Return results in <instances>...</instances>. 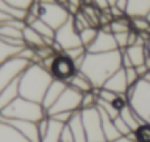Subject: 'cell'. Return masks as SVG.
<instances>
[{
    "mask_svg": "<svg viewBox=\"0 0 150 142\" xmlns=\"http://www.w3.org/2000/svg\"><path fill=\"white\" fill-rule=\"evenodd\" d=\"M122 67V51L110 53H87L81 64L83 72L93 84L96 90L103 88L106 81Z\"/></svg>",
    "mask_w": 150,
    "mask_h": 142,
    "instance_id": "1",
    "label": "cell"
},
{
    "mask_svg": "<svg viewBox=\"0 0 150 142\" xmlns=\"http://www.w3.org/2000/svg\"><path fill=\"white\" fill-rule=\"evenodd\" d=\"M52 81L50 72L41 63H31L19 78V97L41 104Z\"/></svg>",
    "mask_w": 150,
    "mask_h": 142,
    "instance_id": "2",
    "label": "cell"
},
{
    "mask_svg": "<svg viewBox=\"0 0 150 142\" xmlns=\"http://www.w3.org/2000/svg\"><path fill=\"white\" fill-rule=\"evenodd\" d=\"M46 116L47 113L40 103H34L22 97H18L12 104H9L6 108L0 111V119H6V120L18 119V120L35 122V123H38Z\"/></svg>",
    "mask_w": 150,
    "mask_h": 142,
    "instance_id": "3",
    "label": "cell"
},
{
    "mask_svg": "<svg viewBox=\"0 0 150 142\" xmlns=\"http://www.w3.org/2000/svg\"><path fill=\"white\" fill-rule=\"evenodd\" d=\"M127 97L134 111L143 119L144 123L150 125V81L140 79L128 90Z\"/></svg>",
    "mask_w": 150,
    "mask_h": 142,
    "instance_id": "4",
    "label": "cell"
},
{
    "mask_svg": "<svg viewBox=\"0 0 150 142\" xmlns=\"http://www.w3.org/2000/svg\"><path fill=\"white\" fill-rule=\"evenodd\" d=\"M81 38H80V32L74 25V18L71 16L68 19V22H65L59 29H56L54 34V44L52 45L54 48V51L59 54L65 50L69 48H75V47H81ZM84 47V45H83Z\"/></svg>",
    "mask_w": 150,
    "mask_h": 142,
    "instance_id": "5",
    "label": "cell"
},
{
    "mask_svg": "<svg viewBox=\"0 0 150 142\" xmlns=\"http://www.w3.org/2000/svg\"><path fill=\"white\" fill-rule=\"evenodd\" d=\"M30 64L31 62L21 57L19 54L8 59L5 63L0 64V92L6 87H9L13 81L21 78V75L25 72Z\"/></svg>",
    "mask_w": 150,
    "mask_h": 142,
    "instance_id": "6",
    "label": "cell"
},
{
    "mask_svg": "<svg viewBox=\"0 0 150 142\" xmlns=\"http://www.w3.org/2000/svg\"><path fill=\"white\" fill-rule=\"evenodd\" d=\"M72 15L69 13L68 8L62 3H46V5H40V13L38 18L43 19L46 24H49L54 31L59 29L65 22H68V19Z\"/></svg>",
    "mask_w": 150,
    "mask_h": 142,
    "instance_id": "7",
    "label": "cell"
},
{
    "mask_svg": "<svg viewBox=\"0 0 150 142\" xmlns=\"http://www.w3.org/2000/svg\"><path fill=\"white\" fill-rule=\"evenodd\" d=\"M81 111V119L83 125L87 133V141L88 142H106L105 135H103V127H102V117L100 111L97 107L94 108H86L80 110Z\"/></svg>",
    "mask_w": 150,
    "mask_h": 142,
    "instance_id": "8",
    "label": "cell"
},
{
    "mask_svg": "<svg viewBox=\"0 0 150 142\" xmlns=\"http://www.w3.org/2000/svg\"><path fill=\"white\" fill-rule=\"evenodd\" d=\"M81 101H83V94L68 85L66 90L59 97V100L47 111V116H52V114H56V113H63V111H71V113L80 111L81 110Z\"/></svg>",
    "mask_w": 150,
    "mask_h": 142,
    "instance_id": "9",
    "label": "cell"
},
{
    "mask_svg": "<svg viewBox=\"0 0 150 142\" xmlns=\"http://www.w3.org/2000/svg\"><path fill=\"white\" fill-rule=\"evenodd\" d=\"M49 72H50L53 79L69 84V81L75 76V73L78 72V69H77V66H75L74 60H71L63 53H59V54H56V57L53 60V64H52Z\"/></svg>",
    "mask_w": 150,
    "mask_h": 142,
    "instance_id": "10",
    "label": "cell"
},
{
    "mask_svg": "<svg viewBox=\"0 0 150 142\" xmlns=\"http://www.w3.org/2000/svg\"><path fill=\"white\" fill-rule=\"evenodd\" d=\"M27 27L25 21L19 19H8L6 22L0 24V38L9 45L13 47H25L24 38H22V31Z\"/></svg>",
    "mask_w": 150,
    "mask_h": 142,
    "instance_id": "11",
    "label": "cell"
},
{
    "mask_svg": "<svg viewBox=\"0 0 150 142\" xmlns=\"http://www.w3.org/2000/svg\"><path fill=\"white\" fill-rule=\"evenodd\" d=\"M0 120H3L8 125H11L15 130H18L30 142H41V136H40V130H38V123L30 122V120H18V119H9V120L0 119Z\"/></svg>",
    "mask_w": 150,
    "mask_h": 142,
    "instance_id": "12",
    "label": "cell"
},
{
    "mask_svg": "<svg viewBox=\"0 0 150 142\" xmlns=\"http://www.w3.org/2000/svg\"><path fill=\"white\" fill-rule=\"evenodd\" d=\"M116 50H118V45L115 41V35L110 31L99 28V34L96 40L93 41V44L87 48V53H110Z\"/></svg>",
    "mask_w": 150,
    "mask_h": 142,
    "instance_id": "13",
    "label": "cell"
},
{
    "mask_svg": "<svg viewBox=\"0 0 150 142\" xmlns=\"http://www.w3.org/2000/svg\"><path fill=\"white\" fill-rule=\"evenodd\" d=\"M66 87H68V84H65V82H62V81H56V79H53L52 81V84L49 85V88H47V91H46V94H44V98H43V101H41V106H43V108L46 110V113L53 107V104L59 100V97L62 95V92L66 90Z\"/></svg>",
    "mask_w": 150,
    "mask_h": 142,
    "instance_id": "14",
    "label": "cell"
},
{
    "mask_svg": "<svg viewBox=\"0 0 150 142\" xmlns=\"http://www.w3.org/2000/svg\"><path fill=\"white\" fill-rule=\"evenodd\" d=\"M103 88L119 94V95H127L128 92V82H127V76H125V69L121 67L118 72H115L103 85Z\"/></svg>",
    "mask_w": 150,
    "mask_h": 142,
    "instance_id": "15",
    "label": "cell"
},
{
    "mask_svg": "<svg viewBox=\"0 0 150 142\" xmlns=\"http://www.w3.org/2000/svg\"><path fill=\"white\" fill-rule=\"evenodd\" d=\"M27 25H30L33 29H35V31L46 40V43H47L49 45H53V44H54V34H56V31H54L49 24H46L43 19L35 18V19L30 21Z\"/></svg>",
    "mask_w": 150,
    "mask_h": 142,
    "instance_id": "16",
    "label": "cell"
},
{
    "mask_svg": "<svg viewBox=\"0 0 150 142\" xmlns=\"http://www.w3.org/2000/svg\"><path fill=\"white\" fill-rule=\"evenodd\" d=\"M22 38H24V44H25L27 47L34 48V50H38V48H41V47L49 45V44L46 43V40H44L35 29H33L30 25H27V27L24 28V31H22Z\"/></svg>",
    "mask_w": 150,
    "mask_h": 142,
    "instance_id": "17",
    "label": "cell"
},
{
    "mask_svg": "<svg viewBox=\"0 0 150 142\" xmlns=\"http://www.w3.org/2000/svg\"><path fill=\"white\" fill-rule=\"evenodd\" d=\"M68 126L72 130L75 142H88L87 141V133H86V129H84V125H83V119H81V111L74 113V116L68 122Z\"/></svg>",
    "mask_w": 150,
    "mask_h": 142,
    "instance_id": "18",
    "label": "cell"
},
{
    "mask_svg": "<svg viewBox=\"0 0 150 142\" xmlns=\"http://www.w3.org/2000/svg\"><path fill=\"white\" fill-rule=\"evenodd\" d=\"M150 10V0H128L127 16L128 18H144Z\"/></svg>",
    "mask_w": 150,
    "mask_h": 142,
    "instance_id": "19",
    "label": "cell"
},
{
    "mask_svg": "<svg viewBox=\"0 0 150 142\" xmlns=\"http://www.w3.org/2000/svg\"><path fill=\"white\" fill-rule=\"evenodd\" d=\"M97 108H99L100 117H102V127H103L105 139H106V142H112V141H115L116 138H119L121 135H119V132H118V129H116V126H115V123H113V119H112L108 113H105L100 107H97Z\"/></svg>",
    "mask_w": 150,
    "mask_h": 142,
    "instance_id": "20",
    "label": "cell"
},
{
    "mask_svg": "<svg viewBox=\"0 0 150 142\" xmlns=\"http://www.w3.org/2000/svg\"><path fill=\"white\" fill-rule=\"evenodd\" d=\"M18 97H19V78L0 92V111L6 108L9 104H12Z\"/></svg>",
    "mask_w": 150,
    "mask_h": 142,
    "instance_id": "21",
    "label": "cell"
},
{
    "mask_svg": "<svg viewBox=\"0 0 150 142\" xmlns=\"http://www.w3.org/2000/svg\"><path fill=\"white\" fill-rule=\"evenodd\" d=\"M122 51H125V54L128 56V59L131 60L134 67L141 66V64L146 63V59H147V48H146V45L134 44V45H129L127 50H122Z\"/></svg>",
    "mask_w": 150,
    "mask_h": 142,
    "instance_id": "22",
    "label": "cell"
},
{
    "mask_svg": "<svg viewBox=\"0 0 150 142\" xmlns=\"http://www.w3.org/2000/svg\"><path fill=\"white\" fill-rule=\"evenodd\" d=\"M119 117L128 125V127L132 130V132H135L141 125H144V122H143V119L134 111V108L129 106V103L119 111Z\"/></svg>",
    "mask_w": 150,
    "mask_h": 142,
    "instance_id": "23",
    "label": "cell"
},
{
    "mask_svg": "<svg viewBox=\"0 0 150 142\" xmlns=\"http://www.w3.org/2000/svg\"><path fill=\"white\" fill-rule=\"evenodd\" d=\"M0 142H30L11 125L0 120Z\"/></svg>",
    "mask_w": 150,
    "mask_h": 142,
    "instance_id": "24",
    "label": "cell"
},
{
    "mask_svg": "<svg viewBox=\"0 0 150 142\" xmlns=\"http://www.w3.org/2000/svg\"><path fill=\"white\" fill-rule=\"evenodd\" d=\"M69 87H72L74 90H77V91H80L81 94H86V92H91V91H94L96 88L93 87V84H91V81L83 73V72H78L75 73V76L69 81V84H68Z\"/></svg>",
    "mask_w": 150,
    "mask_h": 142,
    "instance_id": "25",
    "label": "cell"
},
{
    "mask_svg": "<svg viewBox=\"0 0 150 142\" xmlns=\"http://www.w3.org/2000/svg\"><path fill=\"white\" fill-rule=\"evenodd\" d=\"M49 119H50V117H49ZM63 126H65V125H62V123H59V122L50 119L49 130H47V133L41 138V142H60V133H62Z\"/></svg>",
    "mask_w": 150,
    "mask_h": 142,
    "instance_id": "26",
    "label": "cell"
},
{
    "mask_svg": "<svg viewBox=\"0 0 150 142\" xmlns=\"http://www.w3.org/2000/svg\"><path fill=\"white\" fill-rule=\"evenodd\" d=\"M109 28H110V32H112V34L129 32V31H131V19H129L128 16L113 19V21L109 24Z\"/></svg>",
    "mask_w": 150,
    "mask_h": 142,
    "instance_id": "27",
    "label": "cell"
},
{
    "mask_svg": "<svg viewBox=\"0 0 150 142\" xmlns=\"http://www.w3.org/2000/svg\"><path fill=\"white\" fill-rule=\"evenodd\" d=\"M24 47H13V45H9L8 43H5L2 38H0V64L5 63L8 59L16 56Z\"/></svg>",
    "mask_w": 150,
    "mask_h": 142,
    "instance_id": "28",
    "label": "cell"
},
{
    "mask_svg": "<svg viewBox=\"0 0 150 142\" xmlns=\"http://www.w3.org/2000/svg\"><path fill=\"white\" fill-rule=\"evenodd\" d=\"M97 34H99V28H96V27H88V28L83 29V31L80 32L81 44H83L86 48H88V47L93 44V41L96 40Z\"/></svg>",
    "mask_w": 150,
    "mask_h": 142,
    "instance_id": "29",
    "label": "cell"
},
{
    "mask_svg": "<svg viewBox=\"0 0 150 142\" xmlns=\"http://www.w3.org/2000/svg\"><path fill=\"white\" fill-rule=\"evenodd\" d=\"M97 103H99L97 90H94V91H91V92H86V94H83L81 110H86V108H94V107H97Z\"/></svg>",
    "mask_w": 150,
    "mask_h": 142,
    "instance_id": "30",
    "label": "cell"
},
{
    "mask_svg": "<svg viewBox=\"0 0 150 142\" xmlns=\"http://www.w3.org/2000/svg\"><path fill=\"white\" fill-rule=\"evenodd\" d=\"M137 142H150V125L144 123L135 130Z\"/></svg>",
    "mask_w": 150,
    "mask_h": 142,
    "instance_id": "31",
    "label": "cell"
},
{
    "mask_svg": "<svg viewBox=\"0 0 150 142\" xmlns=\"http://www.w3.org/2000/svg\"><path fill=\"white\" fill-rule=\"evenodd\" d=\"M132 31V29H131ZM129 31V32H131ZM129 32H119V34H113L115 35V41L118 45V50H127L129 47Z\"/></svg>",
    "mask_w": 150,
    "mask_h": 142,
    "instance_id": "32",
    "label": "cell"
},
{
    "mask_svg": "<svg viewBox=\"0 0 150 142\" xmlns=\"http://www.w3.org/2000/svg\"><path fill=\"white\" fill-rule=\"evenodd\" d=\"M65 56H68L71 60H78L80 57H84L86 54H87V48L86 47H75V48H69V50H65V51H62Z\"/></svg>",
    "mask_w": 150,
    "mask_h": 142,
    "instance_id": "33",
    "label": "cell"
},
{
    "mask_svg": "<svg viewBox=\"0 0 150 142\" xmlns=\"http://www.w3.org/2000/svg\"><path fill=\"white\" fill-rule=\"evenodd\" d=\"M6 3H9L11 6L16 8V9H22V10H30V8L35 3V0H5Z\"/></svg>",
    "mask_w": 150,
    "mask_h": 142,
    "instance_id": "34",
    "label": "cell"
},
{
    "mask_svg": "<svg viewBox=\"0 0 150 142\" xmlns=\"http://www.w3.org/2000/svg\"><path fill=\"white\" fill-rule=\"evenodd\" d=\"M125 76H127V82H128V90L131 88V87H134L141 78L138 76V73H137V70H135V67H128V69H125Z\"/></svg>",
    "mask_w": 150,
    "mask_h": 142,
    "instance_id": "35",
    "label": "cell"
},
{
    "mask_svg": "<svg viewBox=\"0 0 150 142\" xmlns=\"http://www.w3.org/2000/svg\"><path fill=\"white\" fill-rule=\"evenodd\" d=\"M118 95H119V94H115V92H112V91H109V90H106V88L97 90V97H99V100H102V101L113 103Z\"/></svg>",
    "mask_w": 150,
    "mask_h": 142,
    "instance_id": "36",
    "label": "cell"
},
{
    "mask_svg": "<svg viewBox=\"0 0 150 142\" xmlns=\"http://www.w3.org/2000/svg\"><path fill=\"white\" fill-rule=\"evenodd\" d=\"M77 113V111H75ZM74 116V113H71V111H63V113H56V114H52V116H49L52 120H56V122H59V123H62V125H68V122L71 120V117Z\"/></svg>",
    "mask_w": 150,
    "mask_h": 142,
    "instance_id": "37",
    "label": "cell"
},
{
    "mask_svg": "<svg viewBox=\"0 0 150 142\" xmlns=\"http://www.w3.org/2000/svg\"><path fill=\"white\" fill-rule=\"evenodd\" d=\"M113 123H115V126H116V129H118V132H119V135H129L132 130L128 127V125L118 116L116 119H113Z\"/></svg>",
    "mask_w": 150,
    "mask_h": 142,
    "instance_id": "38",
    "label": "cell"
},
{
    "mask_svg": "<svg viewBox=\"0 0 150 142\" xmlns=\"http://www.w3.org/2000/svg\"><path fill=\"white\" fill-rule=\"evenodd\" d=\"M60 142H75L74 139V135H72V130L68 125L63 126L62 129V133H60Z\"/></svg>",
    "mask_w": 150,
    "mask_h": 142,
    "instance_id": "39",
    "label": "cell"
},
{
    "mask_svg": "<svg viewBox=\"0 0 150 142\" xmlns=\"http://www.w3.org/2000/svg\"><path fill=\"white\" fill-rule=\"evenodd\" d=\"M112 142H137L135 132H131L129 135H121L119 138H116V139L112 141Z\"/></svg>",
    "mask_w": 150,
    "mask_h": 142,
    "instance_id": "40",
    "label": "cell"
},
{
    "mask_svg": "<svg viewBox=\"0 0 150 142\" xmlns=\"http://www.w3.org/2000/svg\"><path fill=\"white\" fill-rule=\"evenodd\" d=\"M91 5H93V6H96L99 10H106V9H109V8H110L108 0H91Z\"/></svg>",
    "mask_w": 150,
    "mask_h": 142,
    "instance_id": "41",
    "label": "cell"
},
{
    "mask_svg": "<svg viewBox=\"0 0 150 142\" xmlns=\"http://www.w3.org/2000/svg\"><path fill=\"white\" fill-rule=\"evenodd\" d=\"M115 6L121 10V12H124L125 15H127V8H128V0H116V3H115Z\"/></svg>",
    "mask_w": 150,
    "mask_h": 142,
    "instance_id": "42",
    "label": "cell"
},
{
    "mask_svg": "<svg viewBox=\"0 0 150 142\" xmlns=\"http://www.w3.org/2000/svg\"><path fill=\"white\" fill-rule=\"evenodd\" d=\"M8 19H11L8 15H5L3 12H0V24H3V22H6Z\"/></svg>",
    "mask_w": 150,
    "mask_h": 142,
    "instance_id": "43",
    "label": "cell"
},
{
    "mask_svg": "<svg viewBox=\"0 0 150 142\" xmlns=\"http://www.w3.org/2000/svg\"><path fill=\"white\" fill-rule=\"evenodd\" d=\"M146 48H147V51H150V35H149V38H147V43H146Z\"/></svg>",
    "mask_w": 150,
    "mask_h": 142,
    "instance_id": "44",
    "label": "cell"
},
{
    "mask_svg": "<svg viewBox=\"0 0 150 142\" xmlns=\"http://www.w3.org/2000/svg\"><path fill=\"white\" fill-rule=\"evenodd\" d=\"M109 2V6H115V3H116V0H108Z\"/></svg>",
    "mask_w": 150,
    "mask_h": 142,
    "instance_id": "45",
    "label": "cell"
},
{
    "mask_svg": "<svg viewBox=\"0 0 150 142\" xmlns=\"http://www.w3.org/2000/svg\"><path fill=\"white\" fill-rule=\"evenodd\" d=\"M144 18H146V19H147V22L150 24V10H149V13H147V15H146Z\"/></svg>",
    "mask_w": 150,
    "mask_h": 142,
    "instance_id": "46",
    "label": "cell"
}]
</instances>
